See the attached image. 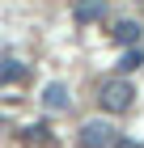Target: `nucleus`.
Here are the masks:
<instances>
[{
	"instance_id": "f257e3e1",
	"label": "nucleus",
	"mask_w": 144,
	"mask_h": 148,
	"mask_svg": "<svg viewBox=\"0 0 144 148\" xmlns=\"http://www.w3.org/2000/svg\"><path fill=\"white\" fill-rule=\"evenodd\" d=\"M98 102L106 114H127L136 102V85L127 76H114V80H102V89H98Z\"/></svg>"
},
{
	"instance_id": "39448f33",
	"label": "nucleus",
	"mask_w": 144,
	"mask_h": 148,
	"mask_svg": "<svg viewBox=\"0 0 144 148\" xmlns=\"http://www.w3.org/2000/svg\"><path fill=\"white\" fill-rule=\"evenodd\" d=\"M102 13H106V0H81V4H76V21L89 25V21H98Z\"/></svg>"
},
{
	"instance_id": "7ed1b4c3",
	"label": "nucleus",
	"mask_w": 144,
	"mask_h": 148,
	"mask_svg": "<svg viewBox=\"0 0 144 148\" xmlns=\"http://www.w3.org/2000/svg\"><path fill=\"white\" fill-rule=\"evenodd\" d=\"M43 106H47L51 114H55V110H68V106H72V97H68V85H64V80H51V85L43 89Z\"/></svg>"
},
{
	"instance_id": "20e7f679",
	"label": "nucleus",
	"mask_w": 144,
	"mask_h": 148,
	"mask_svg": "<svg viewBox=\"0 0 144 148\" xmlns=\"http://www.w3.org/2000/svg\"><path fill=\"white\" fill-rule=\"evenodd\" d=\"M25 76H30V68H25V64H21V59H0V85H21V80Z\"/></svg>"
},
{
	"instance_id": "0eeeda50",
	"label": "nucleus",
	"mask_w": 144,
	"mask_h": 148,
	"mask_svg": "<svg viewBox=\"0 0 144 148\" xmlns=\"http://www.w3.org/2000/svg\"><path fill=\"white\" fill-rule=\"evenodd\" d=\"M140 64H144V51H140V47H136V51H127V55L119 59V68H123V72H136Z\"/></svg>"
},
{
	"instance_id": "6e6552de",
	"label": "nucleus",
	"mask_w": 144,
	"mask_h": 148,
	"mask_svg": "<svg viewBox=\"0 0 144 148\" xmlns=\"http://www.w3.org/2000/svg\"><path fill=\"white\" fill-rule=\"evenodd\" d=\"M110 148H140V144H136V140H127V136H114V144Z\"/></svg>"
},
{
	"instance_id": "423d86ee",
	"label": "nucleus",
	"mask_w": 144,
	"mask_h": 148,
	"mask_svg": "<svg viewBox=\"0 0 144 148\" xmlns=\"http://www.w3.org/2000/svg\"><path fill=\"white\" fill-rule=\"evenodd\" d=\"M114 38H119V42H136V38H140V21H119L114 25Z\"/></svg>"
},
{
	"instance_id": "f03ea898",
	"label": "nucleus",
	"mask_w": 144,
	"mask_h": 148,
	"mask_svg": "<svg viewBox=\"0 0 144 148\" xmlns=\"http://www.w3.org/2000/svg\"><path fill=\"white\" fill-rule=\"evenodd\" d=\"M114 144V127L102 123V119H89L81 127V148H110Z\"/></svg>"
}]
</instances>
